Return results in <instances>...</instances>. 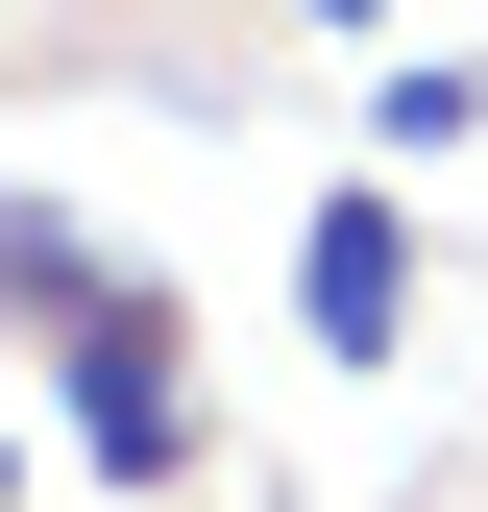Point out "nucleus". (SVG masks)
<instances>
[{
  "mask_svg": "<svg viewBox=\"0 0 488 512\" xmlns=\"http://www.w3.org/2000/svg\"><path fill=\"white\" fill-rule=\"evenodd\" d=\"M293 317H318L342 366H391V317H415V244H391V196H318V244H293Z\"/></svg>",
  "mask_w": 488,
  "mask_h": 512,
  "instance_id": "1",
  "label": "nucleus"
},
{
  "mask_svg": "<svg viewBox=\"0 0 488 512\" xmlns=\"http://www.w3.org/2000/svg\"><path fill=\"white\" fill-rule=\"evenodd\" d=\"M74 439H98V464H171V317L147 293L74 317Z\"/></svg>",
  "mask_w": 488,
  "mask_h": 512,
  "instance_id": "2",
  "label": "nucleus"
},
{
  "mask_svg": "<svg viewBox=\"0 0 488 512\" xmlns=\"http://www.w3.org/2000/svg\"><path fill=\"white\" fill-rule=\"evenodd\" d=\"M0 512H25V464H0Z\"/></svg>",
  "mask_w": 488,
  "mask_h": 512,
  "instance_id": "4",
  "label": "nucleus"
},
{
  "mask_svg": "<svg viewBox=\"0 0 488 512\" xmlns=\"http://www.w3.org/2000/svg\"><path fill=\"white\" fill-rule=\"evenodd\" d=\"M318 25H391V0H318Z\"/></svg>",
  "mask_w": 488,
  "mask_h": 512,
  "instance_id": "3",
  "label": "nucleus"
}]
</instances>
